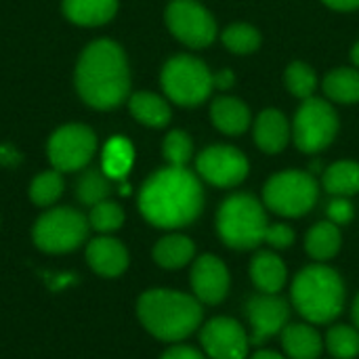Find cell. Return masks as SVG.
Masks as SVG:
<instances>
[{
  "instance_id": "36",
  "label": "cell",
  "mask_w": 359,
  "mask_h": 359,
  "mask_svg": "<svg viewBox=\"0 0 359 359\" xmlns=\"http://www.w3.org/2000/svg\"><path fill=\"white\" fill-rule=\"evenodd\" d=\"M328 217L334 225H345L353 219V206L351 202H347L345 198H334L330 204H328Z\"/></svg>"
},
{
  "instance_id": "4",
  "label": "cell",
  "mask_w": 359,
  "mask_h": 359,
  "mask_svg": "<svg viewBox=\"0 0 359 359\" xmlns=\"http://www.w3.org/2000/svg\"><path fill=\"white\" fill-rule=\"evenodd\" d=\"M292 303L297 311L311 324L332 322L343 311V280L326 265L305 267L292 282Z\"/></svg>"
},
{
  "instance_id": "7",
  "label": "cell",
  "mask_w": 359,
  "mask_h": 359,
  "mask_svg": "<svg viewBox=\"0 0 359 359\" xmlns=\"http://www.w3.org/2000/svg\"><path fill=\"white\" fill-rule=\"evenodd\" d=\"M263 200L269 210L282 217H301L318 202V183L311 175L301 170L280 172L267 181Z\"/></svg>"
},
{
  "instance_id": "12",
  "label": "cell",
  "mask_w": 359,
  "mask_h": 359,
  "mask_svg": "<svg viewBox=\"0 0 359 359\" xmlns=\"http://www.w3.org/2000/svg\"><path fill=\"white\" fill-rule=\"evenodd\" d=\"M198 172L217 187H233L248 175V160L242 151L229 145L206 147L198 156Z\"/></svg>"
},
{
  "instance_id": "23",
  "label": "cell",
  "mask_w": 359,
  "mask_h": 359,
  "mask_svg": "<svg viewBox=\"0 0 359 359\" xmlns=\"http://www.w3.org/2000/svg\"><path fill=\"white\" fill-rule=\"evenodd\" d=\"M305 248L316 261L332 259L341 248V231L332 221H322L311 227L305 238Z\"/></svg>"
},
{
  "instance_id": "16",
  "label": "cell",
  "mask_w": 359,
  "mask_h": 359,
  "mask_svg": "<svg viewBox=\"0 0 359 359\" xmlns=\"http://www.w3.org/2000/svg\"><path fill=\"white\" fill-rule=\"evenodd\" d=\"M88 265L103 278H116L128 267V252L114 238H97L86 248Z\"/></svg>"
},
{
  "instance_id": "11",
  "label": "cell",
  "mask_w": 359,
  "mask_h": 359,
  "mask_svg": "<svg viewBox=\"0 0 359 359\" xmlns=\"http://www.w3.org/2000/svg\"><path fill=\"white\" fill-rule=\"evenodd\" d=\"M166 23L170 32L187 46L202 48L217 36L212 15L196 0H172L166 8Z\"/></svg>"
},
{
  "instance_id": "25",
  "label": "cell",
  "mask_w": 359,
  "mask_h": 359,
  "mask_svg": "<svg viewBox=\"0 0 359 359\" xmlns=\"http://www.w3.org/2000/svg\"><path fill=\"white\" fill-rule=\"evenodd\" d=\"M133 160H135V151L130 141H126L124 137H114L103 147L101 170L109 179H124L133 166Z\"/></svg>"
},
{
  "instance_id": "29",
  "label": "cell",
  "mask_w": 359,
  "mask_h": 359,
  "mask_svg": "<svg viewBox=\"0 0 359 359\" xmlns=\"http://www.w3.org/2000/svg\"><path fill=\"white\" fill-rule=\"evenodd\" d=\"M63 194V177L59 170H46L38 175L29 185V198L38 206H50Z\"/></svg>"
},
{
  "instance_id": "30",
  "label": "cell",
  "mask_w": 359,
  "mask_h": 359,
  "mask_svg": "<svg viewBox=\"0 0 359 359\" xmlns=\"http://www.w3.org/2000/svg\"><path fill=\"white\" fill-rule=\"evenodd\" d=\"M326 347L337 359H353L359 355V332L351 326H334L326 334Z\"/></svg>"
},
{
  "instance_id": "27",
  "label": "cell",
  "mask_w": 359,
  "mask_h": 359,
  "mask_svg": "<svg viewBox=\"0 0 359 359\" xmlns=\"http://www.w3.org/2000/svg\"><path fill=\"white\" fill-rule=\"evenodd\" d=\"M324 90L332 101L339 103H355L359 101V72L341 67L326 76Z\"/></svg>"
},
{
  "instance_id": "42",
  "label": "cell",
  "mask_w": 359,
  "mask_h": 359,
  "mask_svg": "<svg viewBox=\"0 0 359 359\" xmlns=\"http://www.w3.org/2000/svg\"><path fill=\"white\" fill-rule=\"evenodd\" d=\"M351 57H353V63L359 67V42L353 46V50H351Z\"/></svg>"
},
{
  "instance_id": "13",
  "label": "cell",
  "mask_w": 359,
  "mask_h": 359,
  "mask_svg": "<svg viewBox=\"0 0 359 359\" xmlns=\"http://www.w3.org/2000/svg\"><path fill=\"white\" fill-rule=\"evenodd\" d=\"M202 347L210 359H246L250 339L231 318L210 320L200 334Z\"/></svg>"
},
{
  "instance_id": "22",
  "label": "cell",
  "mask_w": 359,
  "mask_h": 359,
  "mask_svg": "<svg viewBox=\"0 0 359 359\" xmlns=\"http://www.w3.org/2000/svg\"><path fill=\"white\" fill-rule=\"evenodd\" d=\"M128 107L141 124H147L154 128L166 126L170 120L168 103L154 93H135L128 101Z\"/></svg>"
},
{
  "instance_id": "28",
  "label": "cell",
  "mask_w": 359,
  "mask_h": 359,
  "mask_svg": "<svg viewBox=\"0 0 359 359\" xmlns=\"http://www.w3.org/2000/svg\"><path fill=\"white\" fill-rule=\"evenodd\" d=\"M111 194V183L109 177L99 170V168H88L76 185V196L82 204L86 206H95L103 200H107V196Z\"/></svg>"
},
{
  "instance_id": "19",
  "label": "cell",
  "mask_w": 359,
  "mask_h": 359,
  "mask_svg": "<svg viewBox=\"0 0 359 359\" xmlns=\"http://www.w3.org/2000/svg\"><path fill=\"white\" fill-rule=\"evenodd\" d=\"M255 286L265 294H278L286 284V265L273 252H259L250 265Z\"/></svg>"
},
{
  "instance_id": "35",
  "label": "cell",
  "mask_w": 359,
  "mask_h": 359,
  "mask_svg": "<svg viewBox=\"0 0 359 359\" xmlns=\"http://www.w3.org/2000/svg\"><path fill=\"white\" fill-rule=\"evenodd\" d=\"M265 242L273 248H288L294 242V231L284 223L269 225L265 231Z\"/></svg>"
},
{
  "instance_id": "3",
  "label": "cell",
  "mask_w": 359,
  "mask_h": 359,
  "mask_svg": "<svg viewBox=\"0 0 359 359\" xmlns=\"http://www.w3.org/2000/svg\"><path fill=\"white\" fill-rule=\"evenodd\" d=\"M137 313L149 334L168 343L187 339L202 322L198 299L177 290H149L141 294Z\"/></svg>"
},
{
  "instance_id": "37",
  "label": "cell",
  "mask_w": 359,
  "mask_h": 359,
  "mask_svg": "<svg viewBox=\"0 0 359 359\" xmlns=\"http://www.w3.org/2000/svg\"><path fill=\"white\" fill-rule=\"evenodd\" d=\"M162 359H204V355H200L191 347H172L162 355Z\"/></svg>"
},
{
  "instance_id": "32",
  "label": "cell",
  "mask_w": 359,
  "mask_h": 359,
  "mask_svg": "<svg viewBox=\"0 0 359 359\" xmlns=\"http://www.w3.org/2000/svg\"><path fill=\"white\" fill-rule=\"evenodd\" d=\"M122 223H124L122 208L116 202H107V200L95 204L90 210V217H88V225L97 231H103V233L120 229Z\"/></svg>"
},
{
  "instance_id": "20",
  "label": "cell",
  "mask_w": 359,
  "mask_h": 359,
  "mask_svg": "<svg viewBox=\"0 0 359 359\" xmlns=\"http://www.w3.org/2000/svg\"><path fill=\"white\" fill-rule=\"evenodd\" d=\"M118 11V0H63V13L78 25H103Z\"/></svg>"
},
{
  "instance_id": "9",
  "label": "cell",
  "mask_w": 359,
  "mask_h": 359,
  "mask_svg": "<svg viewBox=\"0 0 359 359\" xmlns=\"http://www.w3.org/2000/svg\"><path fill=\"white\" fill-rule=\"evenodd\" d=\"M46 149L55 170L76 172L93 160L97 151V137L84 124H65L53 133Z\"/></svg>"
},
{
  "instance_id": "33",
  "label": "cell",
  "mask_w": 359,
  "mask_h": 359,
  "mask_svg": "<svg viewBox=\"0 0 359 359\" xmlns=\"http://www.w3.org/2000/svg\"><path fill=\"white\" fill-rule=\"evenodd\" d=\"M286 86L299 99H309L316 90V74L309 65L297 61L286 69Z\"/></svg>"
},
{
  "instance_id": "5",
  "label": "cell",
  "mask_w": 359,
  "mask_h": 359,
  "mask_svg": "<svg viewBox=\"0 0 359 359\" xmlns=\"http://www.w3.org/2000/svg\"><path fill=\"white\" fill-rule=\"evenodd\" d=\"M269 223L263 206L248 194L227 198L217 215V229L221 240L236 250H250L265 242Z\"/></svg>"
},
{
  "instance_id": "21",
  "label": "cell",
  "mask_w": 359,
  "mask_h": 359,
  "mask_svg": "<svg viewBox=\"0 0 359 359\" xmlns=\"http://www.w3.org/2000/svg\"><path fill=\"white\" fill-rule=\"evenodd\" d=\"M210 116L215 126L225 135H240L250 124L248 107L233 97H219L210 107Z\"/></svg>"
},
{
  "instance_id": "17",
  "label": "cell",
  "mask_w": 359,
  "mask_h": 359,
  "mask_svg": "<svg viewBox=\"0 0 359 359\" xmlns=\"http://www.w3.org/2000/svg\"><path fill=\"white\" fill-rule=\"evenodd\" d=\"M282 345L290 359H318L324 349L320 332L309 324H288L282 330Z\"/></svg>"
},
{
  "instance_id": "6",
  "label": "cell",
  "mask_w": 359,
  "mask_h": 359,
  "mask_svg": "<svg viewBox=\"0 0 359 359\" xmlns=\"http://www.w3.org/2000/svg\"><path fill=\"white\" fill-rule=\"evenodd\" d=\"M162 88L168 99L179 105H198L210 95L212 74L200 59L179 55L164 65Z\"/></svg>"
},
{
  "instance_id": "15",
  "label": "cell",
  "mask_w": 359,
  "mask_h": 359,
  "mask_svg": "<svg viewBox=\"0 0 359 359\" xmlns=\"http://www.w3.org/2000/svg\"><path fill=\"white\" fill-rule=\"evenodd\" d=\"M191 288L198 301L206 305L221 303L229 290V271L225 263L212 255L200 257L191 267Z\"/></svg>"
},
{
  "instance_id": "14",
  "label": "cell",
  "mask_w": 359,
  "mask_h": 359,
  "mask_svg": "<svg viewBox=\"0 0 359 359\" xmlns=\"http://www.w3.org/2000/svg\"><path fill=\"white\" fill-rule=\"evenodd\" d=\"M246 316L252 328L250 343L261 345L288 326L290 309L284 299L263 292V294H255L246 303Z\"/></svg>"
},
{
  "instance_id": "24",
  "label": "cell",
  "mask_w": 359,
  "mask_h": 359,
  "mask_svg": "<svg viewBox=\"0 0 359 359\" xmlns=\"http://www.w3.org/2000/svg\"><path fill=\"white\" fill-rule=\"evenodd\" d=\"M194 242L185 236H166L154 248V259L164 269H179L194 257Z\"/></svg>"
},
{
  "instance_id": "38",
  "label": "cell",
  "mask_w": 359,
  "mask_h": 359,
  "mask_svg": "<svg viewBox=\"0 0 359 359\" xmlns=\"http://www.w3.org/2000/svg\"><path fill=\"white\" fill-rule=\"evenodd\" d=\"M233 82H236V78H233L231 69H221L212 76V86H217V88H229V86H233Z\"/></svg>"
},
{
  "instance_id": "2",
  "label": "cell",
  "mask_w": 359,
  "mask_h": 359,
  "mask_svg": "<svg viewBox=\"0 0 359 359\" xmlns=\"http://www.w3.org/2000/svg\"><path fill=\"white\" fill-rule=\"evenodd\" d=\"M76 88L90 107L111 109L120 105L130 90L124 50L111 40H95L88 44L76 65Z\"/></svg>"
},
{
  "instance_id": "41",
  "label": "cell",
  "mask_w": 359,
  "mask_h": 359,
  "mask_svg": "<svg viewBox=\"0 0 359 359\" xmlns=\"http://www.w3.org/2000/svg\"><path fill=\"white\" fill-rule=\"evenodd\" d=\"M353 322H355V326L359 328V294L358 299H355V303H353Z\"/></svg>"
},
{
  "instance_id": "31",
  "label": "cell",
  "mask_w": 359,
  "mask_h": 359,
  "mask_svg": "<svg viewBox=\"0 0 359 359\" xmlns=\"http://www.w3.org/2000/svg\"><path fill=\"white\" fill-rule=\"evenodd\" d=\"M223 42L229 50L238 55H246V53H252L261 44V36L252 25L236 23L223 32Z\"/></svg>"
},
{
  "instance_id": "8",
  "label": "cell",
  "mask_w": 359,
  "mask_h": 359,
  "mask_svg": "<svg viewBox=\"0 0 359 359\" xmlns=\"http://www.w3.org/2000/svg\"><path fill=\"white\" fill-rule=\"evenodd\" d=\"M88 233V219L74 208H53L34 225V242L44 252H69L78 248Z\"/></svg>"
},
{
  "instance_id": "34",
  "label": "cell",
  "mask_w": 359,
  "mask_h": 359,
  "mask_svg": "<svg viewBox=\"0 0 359 359\" xmlns=\"http://www.w3.org/2000/svg\"><path fill=\"white\" fill-rule=\"evenodd\" d=\"M164 158L170 166H185L191 158V139L183 130H172L164 139Z\"/></svg>"
},
{
  "instance_id": "39",
  "label": "cell",
  "mask_w": 359,
  "mask_h": 359,
  "mask_svg": "<svg viewBox=\"0 0 359 359\" xmlns=\"http://www.w3.org/2000/svg\"><path fill=\"white\" fill-rule=\"evenodd\" d=\"M324 2L339 11H353L359 6V0H324Z\"/></svg>"
},
{
  "instance_id": "18",
  "label": "cell",
  "mask_w": 359,
  "mask_h": 359,
  "mask_svg": "<svg viewBox=\"0 0 359 359\" xmlns=\"http://www.w3.org/2000/svg\"><path fill=\"white\" fill-rule=\"evenodd\" d=\"M288 137H290V126L282 111L265 109L259 116L255 126V141L263 151L267 154L282 151L288 143Z\"/></svg>"
},
{
  "instance_id": "26",
  "label": "cell",
  "mask_w": 359,
  "mask_h": 359,
  "mask_svg": "<svg viewBox=\"0 0 359 359\" xmlns=\"http://www.w3.org/2000/svg\"><path fill=\"white\" fill-rule=\"evenodd\" d=\"M324 187L332 196H353L359 191V164L337 162L324 175Z\"/></svg>"
},
{
  "instance_id": "10",
  "label": "cell",
  "mask_w": 359,
  "mask_h": 359,
  "mask_svg": "<svg viewBox=\"0 0 359 359\" xmlns=\"http://www.w3.org/2000/svg\"><path fill=\"white\" fill-rule=\"evenodd\" d=\"M339 130V120L334 109L316 97L305 99L294 118V143L301 151H320L332 143Z\"/></svg>"
},
{
  "instance_id": "1",
  "label": "cell",
  "mask_w": 359,
  "mask_h": 359,
  "mask_svg": "<svg viewBox=\"0 0 359 359\" xmlns=\"http://www.w3.org/2000/svg\"><path fill=\"white\" fill-rule=\"evenodd\" d=\"M204 206L200 181L185 166H168L151 175L141 194L139 210L156 227L175 229L198 219Z\"/></svg>"
},
{
  "instance_id": "40",
  "label": "cell",
  "mask_w": 359,
  "mask_h": 359,
  "mask_svg": "<svg viewBox=\"0 0 359 359\" xmlns=\"http://www.w3.org/2000/svg\"><path fill=\"white\" fill-rule=\"evenodd\" d=\"M252 359H284L282 355H278V353H273V351H259V353H255Z\"/></svg>"
}]
</instances>
